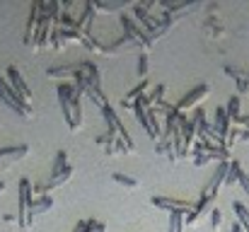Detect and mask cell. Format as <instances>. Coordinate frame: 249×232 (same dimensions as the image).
Segmentation results:
<instances>
[{
	"mask_svg": "<svg viewBox=\"0 0 249 232\" xmlns=\"http://www.w3.org/2000/svg\"><path fill=\"white\" fill-rule=\"evenodd\" d=\"M191 213V211H189ZM186 225V211H174L169 213V232H184Z\"/></svg>",
	"mask_w": 249,
	"mask_h": 232,
	"instance_id": "cell-13",
	"label": "cell"
},
{
	"mask_svg": "<svg viewBox=\"0 0 249 232\" xmlns=\"http://www.w3.org/2000/svg\"><path fill=\"white\" fill-rule=\"evenodd\" d=\"M208 92H211V87H208V85H198L196 89H191L186 97H181V99H179V104H177V111H179V114H184V111L194 109L198 102H203V99L208 97Z\"/></svg>",
	"mask_w": 249,
	"mask_h": 232,
	"instance_id": "cell-5",
	"label": "cell"
},
{
	"mask_svg": "<svg viewBox=\"0 0 249 232\" xmlns=\"http://www.w3.org/2000/svg\"><path fill=\"white\" fill-rule=\"evenodd\" d=\"M225 111H228V116H230V121L235 124L242 114H240V94H232L230 99H228V104H225Z\"/></svg>",
	"mask_w": 249,
	"mask_h": 232,
	"instance_id": "cell-15",
	"label": "cell"
},
{
	"mask_svg": "<svg viewBox=\"0 0 249 232\" xmlns=\"http://www.w3.org/2000/svg\"><path fill=\"white\" fill-rule=\"evenodd\" d=\"M51 208H53V198L51 196H39V198L32 201V218H36L41 213H49Z\"/></svg>",
	"mask_w": 249,
	"mask_h": 232,
	"instance_id": "cell-12",
	"label": "cell"
},
{
	"mask_svg": "<svg viewBox=\"0 0 249 232\" xmlns=\"http://www.w3.org/2000/svg\"><path fill=\"white\" fill-rule=\"evenodd\" d=\"M211 225H213V228H220V225H223V213H220L218 208L211 211Z\"/></svg>",
	"mask_w": 249,
	"mask_h": 232,
	"instance_id": "cell-23",
	"label": "cell"
},
{
	"mask_svg": "<svg viewBox=\"0 0 249 232\" xmlns=\"http://www.w3.org/2000/svg\"><path fill=\"white\" fill-rule=\"evenodd\" d=\"M155 208H162V211H169V213H174V211H194V206L196 203H189V201H177V198H167V196H153V201H150Z\"/></svg>",
	"mask_w": 249,
	"mask_h": 232,
	"instance_id": "cell-6",
	"label": "cell"
},
{
	"mask_svg": "<svg viewBox=\"0 0 249 232\" xmlns=\"http://www.w3.org/2000/svg\"><path fill=\"white\" fill-rule=\"evenodd\" d=\"M58 104L63 111L66 124L71 126V131H78L83 126V102H80V92L73 85H58Z\"/></svg>",
	"mask_w": 249,
	"mask_h": 232,
	"instance_id": "cell-1",
	"label": "cell"
},
{
	"mask_svg": "<svg viewBox=\"0 0 249 232\" xmlns=\"http://www.w3.org/2000/svg\"><path fill=\"white\" fill-rule=\"evenodd\" d=\"M133 114H136V119L141 121V126L145 128V133H148V136L158 143V136H155V131H153V124H150V114H148V109H145V107L138 102V104L133 107Z\"/></svg>",
	"mask_w": 249,
	"mask_h": 232,
	"instance_id": "cell-9",
	"label": "cell"
},
{
	"mask_svg": "<svg viewBox=\"0 0 249 232\" xmlns=\"http://www.w3.org/2000/svg\"><path fill=\"white\" fill-rule=\"evenodd\" d=\"M36 27H39V2L32 5V15H29V22H27V32H24V44H34Z\"/></svg>",
	"mask_w": 249,
	"mask_h": 232,
	"instance_id": "cell-10",
	"label": "cell"
},
{
	"mask_svg": "<svg viewBox=\"0 0 249 232\" xmlns=\"http://www.w3.org/2000/svg\"><path fill=\"white\" fill-rule=\"evenodd\" d=\"M148 87H150V82H148V80H143V82H141V87H136V89H131V92H128V97L124 99V107H131V109H133V107H136V104L148 94Z\"/></svg>",
	"mask_w": 249,
	"mask_h": 232,
	"instance_id": "cell-11",
	"label": "cell"
},
{
	"mask_svg": "<svg viewBox=\"0 0 249 232\" xmlns=\"http://www.w3.org/2000/svg\"><path fill=\"white\" fill-rule=\"evenodd\" d=\"M230 232H245V228H242V225H240V223H235V225H232V228H230Z\"/></svg>",
	"mask_w": 249,
	"mask_h": 232,
	"instance_id": "cell-26",
	"label": "cell"
},
{
	"mask_svg": "<svg viewBox=\"0 0 249 232\" xmlns=\"http://www.w3.org/2000/svg\"><path fill=\"white\" fill-rule=\"evenodd\" d=\"M32 194L34 191H32L29 179H22L19 181V213H17V223L22 228H32V223H34V218H32V201H34V196Z\"/></svg>",
	"mask_w": 249,
	"mask_h": 232,
	"instance_id": "cell-2",
	"label": "cell"
},
{
	"mask_svg": "<svg viewBox=\"0 0 249 232\" xmlns=\"http://www.w3.org/2000/svg\"><path fill=\"white\" fill-rule=\"evenodd\" d=\"M126 5H128L126 0H119V2H107V0H97V2H94V10L114 12V10H121V7H126Z\"/></svg>",
	"mask_w": 249,
	"mask_h": 232,
	"instance_id": "cell-19",
	"label": "cell"
},
{
	"mask_svg": "<svg viewBox=\"0 0 249 232\" xmlns=\"http://www.w3.org/2000/svg\"><path fill=\"white\" fill-rule=\"evenodd\" d=\"M27 153H29V148H27V145H19V148H5V150H0V160H5V157L17 160V157H24Z\"/></svg>",
	"mask_w": 249,
	"mask_h": 232,
	"instance_id": "cell-20",
	"label": "cell"
},
{
	"mask_svg": "<svg viewBox=\"0 0 249 232\" xmlns=\"http://www.w3.org/2000/svg\"><path fill=\"white\" fill-rule=\"evenodd\" d=\"M240 141H245V143H249V131H242V136H240Z\"/></svg>",
	"mask_w": 249,
	"mask_h": 232,
	"instance_id": "cell-27",
	"label": "cell"
},
{
	"mask_svg": "<svg viewBox=\"0 0 249 232\" xmlns=\"http://www.w3.org/2000/svg\"><path fill=\"white\" fill-rule=\"evenodd\" d=\"M111 179H114L119 186H126V189H136V186H138V179H133V177H128V174H121V172H114Z\"/></svg>",
	"mask_w": 249,
	"mask_h": 232,
	"instance_id": "cell-18",
	"label": "cell"
},
{
	"mask_svg": "<svg viewBox=\"0 0 249 232\" xmlns=\"http://www.w3.org/2000/svg\"><path fill=\"white\" fill-rule=\"evenodd\" d=\"M138 75L143 77V80H148V56H145V54H143V56H141V58H138Z\"/></svg>",
	"mask_w": 249,
	"mask_h": 232,
	"instance_id": "cell-22",
	"label": "cell"
},
{
	"mask_svg": "<svg viewBox=\"0 0 249 232\" xmlns=\"http://www.w3.org/2000/svg\"><path fill=\"white\" fill-rule=\"evenodd\" d=\"M230 116H228V111H225V107H218L215 109V121H213V126H215V131L228 141V136H230Z\"/></svg>",
	"mask_w": 249,
	"mask_h": 232,
	"instance_id": "cell-8",
	"label": "cell"
},
{
	"mask_svg": "<svg viewBox=\"0 0 249 232\" xmlns=\"http://www.w3.org/2000/svg\"><path fill=\"white\" fill-rule=\"evenodd\" d=\"M66 167H68V153H63V150H61V153L56 155V164H53V174H56V172H63Z\"/></svg>",
	"mask_w": 249,
	"mask_h": 232,
	"instance_id": "cell-21",
	"label": "cell"
},
{
	"mask_svg": "<svg viewBox=\"0 0 249 232\" xmlns=\"http://www.w3.org/2000/svg\"><path fill=\"white\" fill-rule=\"evenodd\" d=\"M237 184H240V186L245 189V194H247V196H249V174H247V172H245V169L240 172V177H237Z\"/></svg>",
	"mask_w": 249,
	"mask_h": 232,
	"instance_id": "cell-24",
	"label": "cell"
},
{
	"mask_svg": "<svg viewBox=\"0 0 249 232\" xmlns=\"http://www.w3.org/2000/svg\"><path fill=\"white\" fill-rule=\"evenodd\" d=\"M87 94H89V99H92L99 109H107V107H109V102H107V97H104L102 87H89V89H87Z\"/></svg>",
	"mask_w": 249,
	"mask_h": 232,
	"instance_id": "cell-17",
	"label": "cell"
},
{
	"mask_svg": "<svg viewBox=\"0 0 249 232\" xmlns=\"http://www.w3.org/2000/svg\"><path fill=\"white\" fill-rule=\"evenodd\" d=\"M102 114H104V121H107V131H111V133H116V128L121 126V119L116 116V111L111 109V107H107V109H102Z\"/></svg>",
	"mask_w": 249,
	"mask_h": 232,
	"instance_id": "cell-16",
	"label": "cell"
},
{
	"mask_svg": "<svg viewBox=\"0 0 249 232\" xmlns=\"http://www.w3.org/2000/svg\"><path fill=\"white\" fill-rule=\"evenodd\" d=\"M87 230L89 232H104L107 225H104V223H97V220H87Z\"/></svg>",
	"mask_w": 249,
	"mask_h": 232,
	"instance_id": "cell-25",
	"label": "cell"
},
{
	"mask_svg": "<svg viewBox=\"0 0 249 232\" xmlns=\"http://www.w3.org/2000/svg\"><path fill=\"white\" fill-rule=\"evenodd\" d=\"M7 82H10V87L17 92V97L24 102V104H29L32 102V89H29V85L24 82V77L22 73L12 66V68H7Z\"/></svg>",
	"mask_w": 249,
	"mask_h": 232,
	"instance_id": "cell-4",
	"label": "cell"
},
{
	"mask_svg": "<svg viewBox=\"0 0 249 232\" xmlns=\"http://www.w3.org/2000/svg\"><path fill=\"white\" fill-rule=\"evenodd\" d=\"M133 12H136V17L141 19V24H143V29H145V34H148V36H150V34H155V32L162 27V19L153 17L143 5H133Z\"/></svg>",
	"mask_w": 249,
	"mask_h": 232,
	"instance_id": "cell-7",
	"label": "cell"
},
{
	"mask_svg": "<svg viewBox=\"0 0 249 232\" xmlns=\"http://www.w3.org/2000/svg\"><path fill=\"white\" fill-rule=\"evenodd\" d=\"M0 99H2L15 114H19V116H32V114H34L32 104H24V102L17 97V92L10 87V82L2 80V75H0Z\"/></svg>",
	"mask_w": 249,
	"mask_h": 232,
	"instance_id": "cell-3",
	"label": "cell"
},
{
	"mask_svg": "<svg viewBox=\"0 0 249 232\" xmlns=\"http://www.w3.org/2000/svg\"><path fill=\"white\" fill-rule=\"evenodd\" d=\"M232 211H235V218H237V223L245 228V232H249V208L245 206V203L235 201V203H232Z\"/></svg>",
	"mask_w": 249,
	"mask_h": 232,
	"instance_id": "cell-14",
	"label": "cell"
}]
</instances>
